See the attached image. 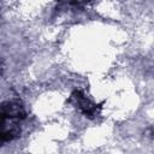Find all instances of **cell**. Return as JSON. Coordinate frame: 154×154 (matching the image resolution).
Segmentation results:
<instances>
[{
	"label": "cell",
	"instance_id": "2",
	"mask_svg": "<svg viewBox=\"0 0 154 154\" xmlns=\"http://www.w3.org/2000/svg\"><path fill=\"white\" fill-rule=\"evenodd\" d=\"M71 101H73V103L76 105V107H78V109L87 117L93 118L94 116H96L97 113V107L95 103H93L90 100H88L79 90H75L71 94Z\"/></svg>",
	"mask_w": 154,
	"mask_h": 154
},
{
	"label": "cell",
	"instance_id": "1",
	"mask_svg": "<svg viewBox=\"0 0 154 154\" xmlns=\"http://www.w3.org/2000/svg\"><path fill=\"white\" fill-rule=\"evenodd\" d=\"M1 116H2V119L20 120V119H24L26 117V112H25V108L20 101L11 100V101L2 102Z\"/></svg>",
	"mask_w": 154,
	"mask_h": 154
},
{
	"label": "cell",
	"instance_id": "3",
	"mask_svg": "<svg viewBox=\"0 0 154 154\" xmlns=\"http://www.w3.org/2000/svg\"><path fill=\"white\" fill-rule=\"evenodd\" d=\"M20 135V126L18 120L11 119H2V128H1V141H12Z\"/></svg>",
	"mask_w": 154,
	"mask_h": 154
}]
</instances>
